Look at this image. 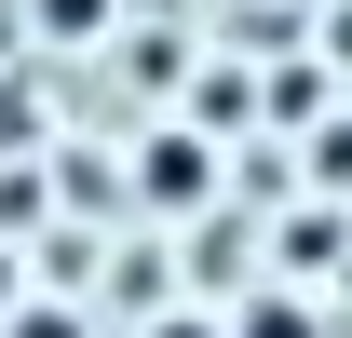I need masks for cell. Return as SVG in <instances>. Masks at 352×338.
Returning a JSON list of instances; mask_svg holds the SVG:
<instances>
[{
  "instance_id": "6da1fadb",
  "label": "cell",
  "mask_w": 352,
  "mask_h": 338,
  "mask_svg": "<svg viewBox=\"0 0 352 338\" xmlns=\"http://www.w3.org/2000/svg\"><path fill=\"white\" fill-rule=\"evenodd\" d=\"M217 190V149L204 135H149V203H204Z\"/></svg>"
},
{
  "instance_id": "3957f363",
  "label": "cell",
  "mask_w": 352,
  "mask_h": 338,
  "mask_svg": "<svg viewBox=\"0 0 352 338\" xmlns=\"http://www.w3.org/2000/svg\"><path fill=\"white\" fill-rule=\"evenodd\" d=\"M41 27H54V41H95V27H109V0H41Z\"/></svg>"
},
{
  "instance_id": "5b68a950",
  "label": "cell",
  "mask_w": 352,
  "mask_h": 338,
  "mask_svg": "<svg viewBox=\"0 0 352 338\" xmlns=\"http://www.w3.org/2000/svg\"><path fill=\"white\" fill-rule=\"evenodd\" d=\"M311 149H325L311 176H325V190H352V122H339V135H311Z\"/></svg>"
},
{
  "instance_id": "52a82bcc",
  "label": "cell",
  "mask_w": 352,
  "mask_h": 338,
  "mask_svg": "<svg viewBox=\"0 0 352 338\" xmlns=\"http://www.w3.org/2000/svg\"><path fill=\"white\" fill-rule=\"evenodd\" d=\"M0 311H14V271H0Z\"/></svg>"
},
{
  "instance_id": "8992f818",
  "label": "cell",
  "mask_w": 352,
  "mask_h": 338,
  "mask_svg": "<svg viewBox=\"0 0 352 338\" xmlns=\"http://www.w3.org/2000/svg\"><path fill=\"white\" fill-rule=\"evenodd\" d=\"M149 338H230V325H217V311H176V325H149Z\"/></svg>"
},
{
  "instance_id": "277c9868",
  "label": "cell",
  "mask_w": 352,
  "mask_h": 338,
  "mask_svg": "<svg viewBox=\"0 0 352 338\" xmlns=\"http://www.w3.org/2000/svg\"><path fill=\"white\" fill-rule=\"evenodd\" d=\"M0 338H82V311H54V297H41V311H14Z\"/></svg>"
},
{
  "instance_id": "7a4b0ae2",
  "label": "cell",
  "mask_w": 352,
  "mask_h": 338,
  "mask_svg": "<svg viewBox=\"0 0 352 338\" xmlns=\"http://www.w3.org/2000/svg\"><path fill=\"white\" fill-rule=\"evenodd\" d=\"M230 338H325V325H311L298 297H258V311H230Z\"/></svg>"
}]
</instances>
